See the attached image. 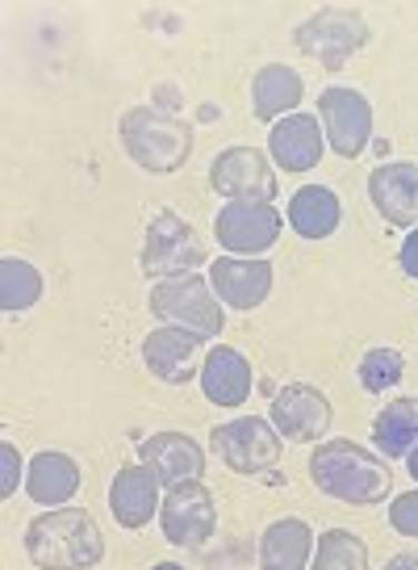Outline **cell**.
Returning <instances> with one entry per match:
<instances>
[{"instance_id":"cell-12","label":"cell","mask_w":418,"mask_h":570,"mask_svg":"<svg viewBox=\"0 0 418 570\" xmlns=\"http://www.w3.org/2000/svg\"><path fill=\"white\" fill-rule=\"evenodd\" d=\"M280 227L285 218L277 206H251V202H227L213 218V235L230 256H263L268 248H277Z\"/></svg>"},{"instance_id":"cell-29","label":"cell","mask_w":418,"mask_h":570,"mask_svg":"<svg viewBox=\"0 0 418 570\" xmlns=\"http://www.w3.org/2000/svg\"><path fill=\"white\" fill-rule=\"evenodd\" d=\"M389 524L401 537H418V487L389 503Z\"/></svg>"},{"instance_id":"cell-21","label":"cell","mask_w":418,"mask_h":570,"mask_svg":"<svg viewBox=\"0 0 418 570\" xmlns=\"http://www.w3.org/2000/svg\"><path fill=\"white\" fill-rule=\"evenodd\" d=\"M314 529L301 517L272 520L260 537V570H310Z\"/></svg>"},{"instance_id":"cell-11","label":"cell","mask_w":418,"mask_h":570,"mask_svg":"<svg viewBox=\"0 0 418 570\" xmlns=\"http://www.w3.org/2000/svg\"><path fill=\"white\" fill-rule=\"evenodd\" d=\"M268 420L280 436H289L293 445H314L318 436L331 432L335 407L331 399L310 386V382H289L272 394V407H268Z\"/></svg>"},{"instance_id":"cell-17","label":"cell","mask_w":418,"mask_h":570,"mask_svg":"<svg viewBox=\"0 0 418 570\" xmlns=\"http://www.w3.org/2000/svg\"><path fill=\"white\" fill-rule=\"evenodd\" d=\"M159 487L163 482L156 479V470H147L142 462L122 465L109 482V512H113V520L122 529H147L151 517H159V503H163Z\"/></svg>"},{"instance_id":"cell-27","label":"cell","mask_w":418,"mask_h":570,"mask_svg":"<svg viewBox=\"0 0 418 570\" xmlns=\"http://www.w3.org/2000/svg\"><path fill=\"white\" fill-rule=\"evenodd\" d=\"M356 377L368 394H385L394 391L401 377H406V356L398 348H368L356 365Z\"/></svg>"},{"instance_id":"cell-31","label":"cell","mask_w":418,"mask_h":570,"mask_svg":"<svg viewBox=\"0 0 418 570\" xmlns=\"http://www.w3.org/2000/svg\"><path fill=\"white\" fill-rule=\"evenodd\" d=\"M385 570H418V553H394Z\"/></svg>"},{"instance_id":"cell-8","label":"cell","mask_w":418,"mask_h":570,"mask_svg":"<svg viewBox=\"0 0 418 570\" xmlns=\"http://www.w3.org/2000/svg\"><path fill=\"white\" fill-rule=\"evenodd\" d=\"M209 185L227 202H251V206H272L277 202V164L268 160L260 147H227L209 160Z\"/></svg>"},{"instance_id":"cell-28","label":"cell","mask_w":418,"mask_h":570,"mask_svg":"<svg viewBox=\"0 0 418 570\" xmlns=\"http://www.w3.org/2000/svg\"><path fill=\"white\" fill-rule=\"evenodd\" d=\"M26 470L30 465L21 462V453L13 441H0V499H13L18 487L26 482Z\"/></svg>"},{"instance_id":"cell-13","label":"cell","mask_w":418,"mask_h":570,"mask_svg":"<svg viewBox=\"0 0 418 570\" xmlns=\"http://www.w3.org/2000/svg\"><path fill=\"white\" fill-rule=\"evenodd\" d=\"M201 344L206 340L197 336V332L159 323L156 332H147V340H142V365L163 386H185L192 377H201V365H206L201 361Z\"/></svg>"},{"instance_id":"cell-24","label":"cell","mask_w":418,"mask_h":570,"mask_svg":"<svg viewBox=\"0 0 418 570\" xmlns=\"http://www.w3.org/2000/svg\"><path fill=\"white\" fill-rule=\"evenodd\" d=\"M285 218H289V227L301 239H331L339 232V223H344V206H339L335 189H327V185H301L289 197Z\"/></svg>"},{"instance_id":"cell-2","label":"cell","mask_w":418,"mask_h":570,"mask_svg":"<svg viewBox=\"0 0 418 570\" xmlns=\"http://www.w3.org/2000/svg\"><path fill=\"white\" fill-rule=\"evenodd\" d=\"M26 553L38 570H92L104 558V533L84 508H51L26 524Z\"/></svg>"},{"instance_id":"cell-6","label":"cell","mask_w":418,"mask_h":570,"mask_svg":"<svg viewBox=\"0 0 418 570\" xmlns=\"http://www.w3.org/2000/svg\"><path fill=\"white\" fill-rule=\"evenodd\" d=\"M368 38H372V30H368L365 13H356V9H339V4L318 9L314 18H306L293 30L297 51L318 59L327 71H339L351 55L365 51Z\"/></svg>"},{"instance_id":"cell-9","label":"cell","mask_w":418,"mask_h":570,"mask_svg":"<svg viewBox=\"0 0 418 570\" xmlns=\"http://www.w3.org/2000/svg\"><path fill=\"white\" fill-rule=\"evenodd\" d=\"M159 529L176 550H201L218 529V499L201 479L176 482L159 503Z\"/></svg>"},{"instance_id":"cell-15","label":"cell","mask_w":418,"mask_h":570,"mask_svg":"<svg viewBox=\"0 0 418 570\" xmlns=\"http://www.w3.org/2000/svg\"><path fill=\"white\" fill-rule=\"evenodd\" d=\"M368 197L389 227L415 232L418 227V164L389 160L368 173Z\"/></svg>"},{"instance_id":"cell-1","label":"cell","mask_w":418,"mask_h":570,"mask_svg":"<svg viewBox=\"0 0 418 570\" xmlns=\"http://www.w3.org/2000/svg\"><path fill=\"white\" fill-rule=\"evenodd\" d=\"M310 482L348 508H372L394 491V470L385 465L381 453H368L365 445L318 441L310 453Z\"/></svg>"},{"instance_id":"cell-3","label":"cell","mask_w":418,"mask_h":570,"mask_svg":"<svg viewBox=\"0 0 418 570\" xmlns=\"http://www.w3.org/2000/svg\"><path fill=\"white\" fill-rule=\"evenodd\" d=\"M118 139H122L126 156L139 164L142 173L151 177H168V173H180L192 156V126L180 122L176 114L156 106H135L122 114L118 122Z\"/></svg>"},{"instance_id":"cell-30","label":"cell","mask_w":418,"mask_h":570,"mask_svg":"<svg viewBox=\"0 0 418 570\" xmlns=\"http://www.w3.org/2000/svg\"><path fill=\"white\" fill-rule=\"evenodd\" d=\"M398 265L406 277H415L418 282V227L406 239H401V248H398Z\"/></svg>"},{"instance_id":"cell-7","label":"cell","mask_w":418,"mask_h":570,"mask_svg":"<svg viewBox=\"0 0 418 570\" xmlns=\"http://www.w3.org/2000/svg\"><path fill=\"white\" fill-rule=\"evenodd\" d=\"M213 441V453L218 462L235 470V474H268L277 470L280 462V432L272 428V420H260V415H239V420H227L209 432Z\"/></svg>"},{"instance_id":"cell-23","label":"cell","mask_w":418,"mask_h":570,"mask_svg":"<svg viewBox=\"0 0 418 570\" xmlns=\"http://www.w3.org/2000/svg\"><path fill=\"white\" fill-rule=\"evenodd\" d=\"M372 445L385 462H406L410 458V449H418V394H401V399L377 411Z\"/></svg>"},{"instance_id":"cell-4","label":"cell","mask_w":418,"mask_h":570,"mask_svg":"<svg viewBox=\"0 0 418 570\" xmlns=\"http://www.w3.org/2000/svg\"><path fill=\"white\" fill-rule=\"evenodd\" d=\"M147 306H151V315H156L159 323L197 332L201 340H218L222 327H227V311L218 303L209 277H201V273H185V277L156 282L151 294H147Z\"/></svg>"},{"instance_id":"cell-20","label":"cell","mask_w":418,"mask_h":570,"mask_svg":"<svg viewBox=\"0 0 418 570\" xmlns=\"http://www.w3.org/2000/svg\"><path fill=\"white\" fill-rule=\"evenodd\" d=\"M26 491L47 512L51 508H68L76 491H80V465H76V458L59 453V449H42L30 462V470H26Z\"/></svg>"},{"instance_id":"cell-32","label":"cell","mask_w":418,"mask_h":570,"mask_svg":"<svg viewBox=\"0 0 418 570\" xmlns=\"http://www.w3.org/2000/svg\"><path fill=\"white\" fill-rule=\"evenodd\" d=\"M406 470H410V479L418 482V449H410V458H406Z\"/></svg>"},{"instance_id":"cell-16","label":"cell","mask_w":418,"mask_h":570,"mask_svg":"<svg viewBox=\"0 0 418 570\" xmlns=\"http://www.w3.org/2000/svg\"><path fill=\"white\" fill-rule=\"evenodd\" d=\"M322 151H327V135L314 114H289L268 126V160L285 173H310L322 164Z\"/></svg>"},{"instance_id":"cell-18","label":"cell","mask_w":418,"mask_h":570,"mask_svg":"<svg viewBox=\"0 0 418 570\" xmlns=\"http://www.w3.org/2000/svg\"><path fill=\"white\" fill-rule=\"evenodd\" d=\"M201 394L213 407H243L251 399V386H256V374H251V361H247L239 348L230 344H213L206 353V365H201Z\"/></svg>"},{"instance_id":"cell-10","label":"cell","mask_w":418,"mask_h":570,"mask_svg":"<svg viewBox=\"0 0 418 570\" xmlns=\"http://www.w3.org/2000/svg\"><path fill=\"white\" fill-rule=\"evenodd\" d=\"M318 122H322L327 147L339 160L365 156V147L372 142V106H368L365 92L356 89L331 85V89L318 92Z\"/></svg>"},{"instance_id":"cell-19","label":"cell","mask_w":418,"mask_h":570,"mask_svg":"<svg viewBox=\"0 0 418 570\" xmlns=\"http://www.w3.org/2000/svg\"><path fill=\"white\" fill-rule=\"evenodd\" d=\"M139 462L147 470H156V479L163 487H176V482L201 479L206 449L197 445L189 432H156V436H147L139 445Z\"/></svg>"},{"instance_id":"cell-22","label":"cell","mask_w":418,"mask_h":570,"mask_svg":"<svg viewBox=\"0 0 418 570\" xmlns=\"http://www.w3.org/2000/svg\"><path fill=\"white\" fill-rule=\"evenodd\" d=\"M301 97H306V80L285 63H263L251 80V114L268 126L297 114Z\"/></svg>"},{"instance_id":"cell-26","label":"cell","mask_w":418,"mask_h":570,"mask_svg":"<svg viewBox=\"0 0 418 570\" xmlns=\"http://www.w3.org/2000/svg\"><path fill=\"white\" fill-rule=\"evenodd\" d=\"M310 570H368V546L351 529H327L314 541Z\"/></svg>"},{"instance_id":"cell-33","label":"cell","mask_w":418,"mask_h":570,"mask_svg":"<svg viewBox=\"0 0 418 570\" xmlns=\"http://www.w3.org/2000/svg\"><path fill=\"white\" fill-rule=\"evenodd\" d=\"M151 570H185L180 562H159V567H151Z\"/></svg>"},{"instance_id":"cell-5","label":"cell","mask_w":418,"mask_h":570,"mask_svg":"<svg viewBox=\"0 0 418 570\" xmlns=\"http://www.w3.org/2000/svg\"><path fill=\"white\" fill-rule=\"evenodd\" d=\"M206 265V239L192 232L180 214L159 210L147 223V239H142L139 268L147 282H168V277H185Z\"/></svg>"},{"instance_id":"cell-25","label":"cell","mask_w":418,"mask_h":570,"mask_svg":"<svg viewBox=\"0 0 418 570\" xmlns=\"http://www.w3.org/2000/svg\"><path fill=\"white\" fill-rule=\"evenodd\" d=\"M42 298V273L21 256L0 261V311L4 315H26Z\"/></svg>"},{"instance_id":"cell-14","label":"cell","mask_w":418,"mask_h":570,"mask_svg":"<svg viewBox=\"0 0 418 570\" xmlns=\"http://www.w3.org/2000/svg\"><path fill=\"white\" fill-rule=\"evenodd\" d=\"M209 285L230 311H256L272 294V265L263 256H218L209 265Z\"/></svg>"}]
</instances>
